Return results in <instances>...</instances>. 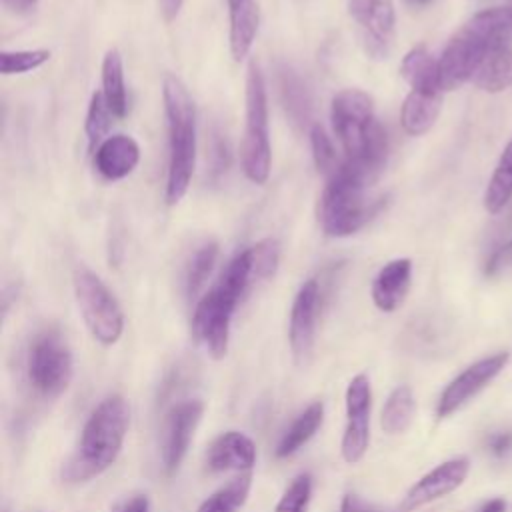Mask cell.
Masks as SVG:
<instances>
[{"mask_svg":"<svg viewBox=\"0 0 512 512\" xmlns=\"http://www.w3.org/2000/svg\"><path fill=\"white\" fill-rule=\"evenodd\" d=\"M330 120L346 152L344 162L374 182L388 158V134L374 114L372 98L358 88L340 90L332 98Z\"/></svg>","mask_w":512,"mask_h":512,"instance_id":"6da1fadb","label":"cell"},{"mask_svg":"<svg viewBox=\"0 0 512 512\" xmlns=\"http://www.w3.org/2000/svg\"><path fill=\"white\" fill-rule=\"evenodd\" d=\"M128 426V402L120 394L106 396L84 422L78 448L64 468V478L84 482L106 472L124 446Z\"/></svg>","mask_w":512,"mask_h":512,"instance_id":"7a4b0ae2","label":"cell"},{"mask_svg":"<svg viewBox=\"0 0 512 512\" xmlns=\"http://www.w3.org/2000/svg\"><path fill=\"white\" fill-rule=\"evenodd\" d=\"M162 102L168 130L166 204H178L192 182L196 166V108L180 78L168 74L162 80Z\"/></svg>","mask_w":512,"mask_h":512,"instance_id":"3957f363","label":"cell"},{"mask_svg":"<svg viewBox=\"0 0 512 512\" xmlns=\"http://www.w3.org/2000/svg\"><path fill=\"white\" fill-rule=\"evenodd\" d=\"M374 182L342 160L338 170L326 178L318 198V222L326 236L346 238L364 228L386 204L384 196L370 192Z\"/></svg>","mask_w":512,"mask_h":512,"instance_id":"277c9868","label":"cell"},{"mask_svg":"<svg viewBox=\"0 0 512 512\" xmlns=\"http://www.w3.org/2000/svg\"><path fill=\"white\" fill-rule=\"evenodd\" d=\"M244 134L240 142V164L246 178L264 184L272 168V146L268 128V96L260 64L252 58L246 72V108Z\"/></svg>","mask_w":512,"mask_h":512,"instance_id":"5b68a950","label":"cell"},{"mask_svg":"<svg viewBox=\"0 0 512 512\" xmlns=\"http://www.w3.org/2000/svg\"><path fill=\"white\" fill-rule=\"evenodd\" d=\"M72 286L80 314L92 338L102 346L116 344L124 332V312L110 288L98 274L84 266L76 268Z\"/></svg>","mask_w":512,"mask_h":512,"instance_id":"8992f818","label":"cell"},{"mask_svg":"<svg viewBox=\"0 0 512 512\" xmlns=\"http://www.w3.org/2000/svg\"><path fill=\"white\" fill-rule=\"evenodd\" d=\"M26 372L32 388L42 398H58L66 392L74 374L72 352L58 330L40 332L28 350Z\"/></svg>","mask_w":512,"mask_h":512,"instance_id":"52a82bcc","label":"cell"},{"mask_svg":"<svg viewBox=\"0 0 512 512\" xmlns=\"http://www.w3.org/2000/svg\"><path fill=\"white\" fill-rule=\"evenodd\" d=\"M240 298L218 282L196 302L192 314V336L204 352L220 360L228 352L230 322Z\"/></svg>","mask_w":512,"mask_h":512,"instance_id":"ba28073f","label":"cell"},{"mask_svg":"<svg viewBox=\"0 0 512 512\" xmlns=\"http://www.w3.org/2000/svg\"><path fill=\"white\" fill-rule=\"evenodd\" d=\"M346 426L340 440L344 462L358 464L370 444V410L372 386L368 374H356L346 386Z\"/></svg>","mask_w":512,"mask_h":512,"instance_id":"9c48e42d","label":"cell"},{"mask_svg":"<svg viewBox=\"0 0 512 512\" xmlns=\"http://www.w3.org/2000/svg\"><path fill=\"white\" fill-rule=\"evenodd\" d=\"M490 52L492 50L464 24L448 40L442 56L438 58L442 90H456L464 82L472 80Z\"/></svg>","mask_w":512,"mask_h":512,"instance_id":"30bf717a","label":"cell"},{"mask_svg":"<svg viewBox=\"0 0 512 512\" xmlns=\"http://www.w3.org/2000/svg\"><path fill=\"white\" fill-rule=\"evenodd\" d=\"M202 414H204V402L198 398L182 400L168 410L162 426V446H160L162 466L166 474H174L180 468L190 448V440L194 438V432L202 420Z\"/></svg>","mask_w":512,"mask_h":512,"instance_id":"8fae6325","label":"cell"},{"mask_svg":"<svg viewBox=\"0 0 512 512\" xmlns=\"http://www.w3.org/2000/svg\"><path fill=\"white\" fill-rule=\"evenodd\" d=\"M320 312V284L308 278L296 292L288 320V342L296 364H306L314 352L316 322Z\"/></svg>","mask_w":512,"mask_h":512,"instance_id":"7c38bea8","label":"cell"},{"mask_svg":"<svg viewBox=\"0 0 512 512\" xmlns=\"http://www.w3.org/2000/svg\"><path fill=\"white\" fill-rule=\"evenodd\" d=\"M510 354L498 352L492 356H486L468 368H464L440 394L436 414L438 418H446L454 414L458 408H462L470 398H474L484 386H488L508 364Z\"/></svg>","mask_w":512,"mask_h":512,"instance_id":"4fadbf2b","label":"cell"},{"mask_svg":"<svg viewBox=\"0 0 512 512\" xmlns=\"http://www.w3.org/2000/svg\"><path fill=\"white\" fill-rule=\"evenodd\" d=\"M348 12L360 28L366 52L372 58H386L396 24L392 0H348Z\"/></svg>","mask_w":512,"mask_h":512,"instance_id":"5bb4252c","label":"cell"},{"mask_svg":"<svg viewBox=\"0 0 512 512\" xmlns=\"http://www.w3.org/2000/svg\"><path fill=\"white\" fill-rule=\"evenodd\" d=\"M468 472L470 460L466 456H456L438 464L434 470L416 480V484H412L400 504V512H414L434 500L448 496L464 484Z\"/></svg>","mask_w":512,"mask_h":512,"instance_id":"9a60e30c","label":"cell"},{"mask_svg":"<svg viewBox=\"0 0 512 512\" xmlns=\"http://www.w3.org/2000/svg\"><path fill=\"white\" fill-rule=\"evenodd\" d=\"M256 464L254 440L238 430L222 432L212 440L206 452V466L212 472H250Z\"/></svg>","mask_w":512,"mask_h":512,"instance_id":"2e32d148","label":"cell"},{"mask_svg":"<svg viewBox=\"0 0 512 512\" xmlns=\"http://www.w3.org/2000/svg\"><path fill=\"white\" fill-rule=\"evenodd\" d=\"M140 162V146L132 136L114 134L94 150V168L106 180H122L134 172Z\"/></svg>","mask_w":512,"mask_h":512,"instance_id":"e0dca14e","label":"cell"},{"mask_svg":"<svg viewBox=\"0 0 512 512\" xmlns=\"http://www.w3.org/2000/svg\"><path fill=\"white\" fill-rule=\"evenodd\" d=\"M412 280V260L394 258L386 262L372 280V302L382 312H394L408 296Z\"/></svg>","mask_w":512,"mask_h":512,"instance_id":"ac0fdd59","label":"cell"},{"mask_svg":"<svg viewBox=\"0 0 512 512\" xmlns=\"http://www.w3.org/2000/svg\"><path fill=\"white\" fill-rule=\"evenodd\" d=\"M278 94L286 110V116L296 128H308L314 124L310 90L302 76L298 74V70H294L288 64H282L278 68Z\"/></svg>","mask_w":512,"mask_h":512,"instance_id":"d6986e66","label":"cell"},{"mask_svg":"<svg viewBox=\"0 0 512 512\" xmlns=\"http://www.w3.org/2000/svg\"><path fill=\"white\" fill-rule=\"evenodd\" d=\"M440 106H442V92L410 90L400 108V124L404 132L410 136L426 134L434 126L440 114Z\"/></svg>","mask_w":512,"mask_h":512,"instance_id":"ffe728a7","label":"cell"},{"mask_svg":"<svg viewBox=\"0 0 512 512\" xmlns=\"http://www.w3.org/2000/svg\"><path fill=\"white\" fill-rule=\"evenodd\" d=\"M230 6V52L234 60H242L256 40L260 10L256 0H228Z\"/></svg>","mask_w":512,"mask_h":512,"instance_id":"44dd1931","label":"cell"},{"mask_svg":"<svg viewBox=\"0 0 512 512\" xmlns=\"http://www.w3.org/2000/svg\"><path fill=\"white\" fill-rule=\"evenodd\" d=\"M400 76L408 82L410 90L420 92H444L440 86L438 60L426 50V46H414L408 50L400 64Z\"/></svg>","mask_w":512,"mask_h":512,"instance_id":"7402d4cb","label":"cell"},{"mask_svg":"<svg viewBox=\"0 0 512 512\" xmlns=\"http://www.w3.org/2000/svg\"><path fill=\"white\" fill-rule=\"evenodd\" d=\"M102 96L114 114V118H124L128 112V94L124 80V62L116 48H110L102 58Z\"/></svg>","mask_w":512,"mask_h":512,"instance_id":"603a6c76","label":"cell"},{"mask_svg":"<svg viewBox=\"0 0 512 512\" xmlns=\"http://www.w3.org/2000/svg\"><path fill=\"white\" fill-rule=\"evenodd\" d=\"M322 422H324V404H322V400H316L310 406H306L294 418V422L286 428V432L282 434V438L278 442L276 456L286 458V456L298 452L318 432Z\"/></svg>","mask_w":512,"mask_h":512,"instance_id":"cb8c5ba5","label":"cell"},{"mask_svg":"<svg viewBox=\"0 0 512 512\" xmlns=\"http://www.w3.org/2000/svg\"><path fill=\"white\" fill-rule=\"evenodd\" d=\"M416 416V398L408 384L396 386L380 412V426L386 434H402L410 428Z\"/></svg>","mask_w":512,"mask_h":512,"instance_id":"d4e9b609","label":"cell"},{"mask_svg":"<svg viewBox=\"0 0 512 512\" xmlns=\"http://www.w3.org/2000/svg\"><path fill=\"white\" fill-rule=\"evenodd\" d=\"M472 82L486 92H502L512 86V46L492 50L480 64Z\"/></svg>","mask_w":512,"mask_h":512,"instance_id":"484cf974","label":"cell"},{"mask_svg":"<svg viewBox=\"0 0 512 512\" xmlns=\"http://www.w3.org/2000/svg\"><path fill=\"white\" fill-rule=\"evenodd\" d=\"M250 486H252V472H240V476H236L226 486L210 494L198 506L196 512H236L248 500Z\"/></svg>","mask_w":512,"mask_h":512,"instance_id":"4316f807","label":"cell"},{"mask_svg":"<svg viewBox=\"0 0 512 512\" xmlns=\"http://www.w3.org/2000/svg\"><path fill=\"white\" fill-rule=\"evenodd\" d=\"M512 198V142L504 148L498 166L484 192V208L490 214H498Z\"/></svg>","mask_w":512,"mask_h":512,"instance_id":"83f0119b","label":"cell"},{"mask_svg":"<svg viewBox=\"0 0 512 512\" xmlns=\"http://www.w3.org/2000/svg\"><path fill=\"white\" fill-rule=\"evenodd\" d=\"M216 260H218V244L212 240L200 244L194 250V254L188 262V268H186V278H184L188 298H196V294L204 288L206 280L210 278V274L214 270Z\"/></svg>","mask_w":512,"mask_h":512,"instance_id":"f1b7e54d","label":"cell"},{"mask_svg":"<svg viewBox=\"0 0 512 512\" xmlns=\"http://www.w3.org/2000/svg\"><path fill=\"white\" fill-rule=\"evenodd\" d=\"M114 114L110 112L102 92H94L90 96V104L86 110V120H84V132L88 138V146L94 152L102 140H106L110 124H112Z\"/></svg>","mask_w":512,"mask_h":512,"instance_id":"f546056e","label":"cell"},{"mask_svg":"<svg viewBox=\"0 0 512 512\" xmlns=\"http://www.w3.org/2000/svg\"><path fill=\"white\" fill-rule=\"evenodd\" d=\"M50 60V50L34 48V50H2L0 52V72L4 76L26 74Z\"/></svg>","mask_w":512,"mask_h":512,"instance_id":"4dcf8cb0","label":"cell"},{"mask_svg":"<svg viewBox=\"0 0 512 512\" xmlns=\"http://www.w3.org/2000/svg\"><path fill=\"white\" fill-rule=\"evenodd\" d=\"M308 136H310L312 158H314V164H316L318 172L324 174L326 178L332 176V174L338 170V166L342 164V160H338L330 136H328L326 130H324L320 124H316V122L310 126Z\"/></svg>","mask_w":512,"mask_h":512,"instance_id":"1f68e13d","label":"cell"},{"mask_svg":"<svg viewBox=\"0 0 512 512\" xmlns=\"http://www.w3.org/2000/svg\"><path fill=\"white\" fill-rule=\"evenodd\" d=\"M310 498H312V476L302 472L288 484L274 512H308Z\"/></svg>","mask_w":512,"mask_h":512,"instance_id":"d6a6232c","label":"cell"},{"mask_svg":"<svg viewBox=\"0 0 512 512\" xmlns=\"http://www.w3.org/2000/svg\"><path fill=\"white\" fill-rule=\"evenodd\" d=\"M252 258L254 280H266L274 276L280 262V246L274 238H264L248 248Z\"/></svg>","mask_w":512,"mask_h":512,"instance_id":"836d02e7","label":"cell"},{"mask_svg":"<svg viewBox=\"0 0 512 512\" xmlns=\"http://www.w3.org/2000/svg\"><path fill=\"white\" fill-rule=\"evenodd\" d=\"M230 166V146L226 140V134L220 128H212L210 140H208V168L210 178L218 180L226 174Z\"/></svg>","mask_w":512,"mask_h":512,"instance_id":"e575fe53","label":"cell"},{"mask_svg":"<svg viewBox=\"0 0 512 512\" xmlns=\"http://www.w3.org/2000/svg\"><path fill=\"white\" fill-rule=\"evenodd\" d=\"M512 268V240L502 244L498 250L492 252V256L486 260L484 272L486 276H498Z\"/></svg>","mask_w":512,"mask_h":512,"instance_id":"d590c367","label":"cell"},{"mask_svg":"<svg viewBox=\"0 0 512 512\" xmlns=\"http://www.w3.org/2000/svg\"><path fill=\"white\" fill-rule=\"evenodd\" d=\"M340 512H390V510L376 508L374 504H368L366 500H362L358 494H346L340 502Z\"/></svg>","mask_w":512,"mask_h":512,"instance_id":"8d00e7d4","label":"cell"},{"mask_svg":"<svg viewBox=\"0 0 512 512\" xmlns=\"http://www.w3.org/2000/svg\"><path fill=\"white\" fill-rule=\"evenodd\" d=\"M490 450L496 454V456H504L506 452L512 450V432H500V434H494L488 442Z\"/></svg>","mask_w":512,"mask_h":512,"instance_id":"74e56055","label":"cell"},{"mask_svg":"<svg viewBox=\"0 0 512 512\" xmlns=\"http://www.w3.org/2000/svg\"><path fill=\"white\" fill-rule=\"evenodd\" d=\"M156 2H158V12L164 22H174L184 4V0H156Z\"/></svg>","mask_w":512,"mask_h":512,"instance_id":"f35d334b","label":"cell"},{"mask_svg":"<svg viewBox=\"0 0 512 512\" xmlns=\"http://www.w3.org/2000/svg\"><path fill=\"white\" fill-rule=\"evenodd\" d=\"M150 510V502H148V496L144 494H138L134 498H130L118 512H148Z\"/></svg>","mask_w":512,"mask_h":512,"instance_id":"ab89813d","label":"cell"},{"mask_svg":"<svg viewBox=\"0 0 512 512\" xmlns=\"http://www.w3.org/2000/svg\"><path fill=\"white\" fill-rule=\"evenodd\" d=\"M8 8H12L14 12H28V10H32L36 4H38V0H2Z\"/></svg>","mask_w":512,"mask_h":512,"instance_id":"60d3db41","label":"cell"},{"mask_svg":"<svg viewBox=\"0 0 512 512\" xmlns=\"http://www.w3.org/2000/svg\"><path fill=\"white\" fill-rule=\"evenodd\" d=\"M480 512H506V502L504 498H492L480 508Z\"/></svg>","mask_w":512,"mask_h":512,"instance_id":"b9f144b4","label":"cell"},{"mask_svg":"<svg viewBox=\"0 0 512 512\" xmlns=\"http://www.w3.org/2000/svg\"><path fill=\"white\" fill-rule=\"evenodd\" d=\"M408 2H416V0H408Z\"/></svg>","mask_w":512,"mask_h":512,"instance_id":"7bdbcfd3","label":"cell"}]
</instances>
